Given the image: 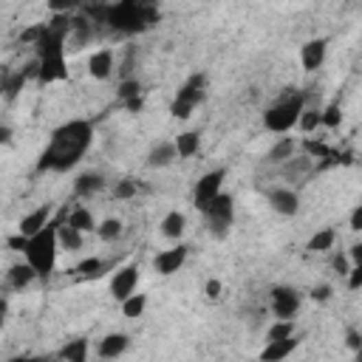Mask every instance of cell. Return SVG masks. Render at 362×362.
<instances>
[{"label": "cell", "instance_id": "obj_13", "mask_svg": "<svg viewBox=\"0 0 362 362\" xmlns=\"http://www.w3.org/2000/svg\"><path fill=\"white\" fill-rule=\"evenodd\" d=\"M48 221H52V204H43V207H37L34 212L23 215L17 232H20V235H26V238H32V235H34V232H40Z\"/></svg>", "mask_w": 362, "mask_h": 362}, {"label": "cell", "instance_id": "obj_20", "mask_svg": "<svg viewBox=\"0 0 362 362\" xmlns=\"http://www.w3.org/2000/svg\"><path fill=\"white\" fill-rule=\"evenodd\" d=\"M105 187V179L100 176V173H82V176H77V181H74V192L80 199H91V196H96Z\"/></svg>", "mask_w": 362, "mask_h": 362}, {"label": "cell", "instance_id": "obj_2", "mask_svg": "<svg viewBox=\"0 0 362 362\" xmlns=\"http://www.w3.org/2000/svg\"><path fill=\"white\" fill-rule=\"evenodd\" d=\"M26 263L37 272V278H48L57 267V252H60V244H57V224L48 221L40 232H34L26 244Z\"/></svg>", "mask_w": 362, "mask_h": 362}, {"label": "cell", "instance_id": "obj_14", "mask_svg": "<svg viewBox=\"0 0 362 362\" xmlns=\"http://www.w3.org/2000/svg\"><path fill=\"white\" fill-rule=\"evenodd\" d=\"M269 204H272V210L280 212V215H297V210H300V196H297L295 190L280 187V190H272V192H269Z\"/></svg>", "mask_w": 362, "mask_h": 362}, {"label": "cell", "instance_id": "obj_25", "mask_svg": "<svg viewBox=\"0 0 362 362\" xmlns=\"http://www.w3.org/2000/svg\"><path fill=\"white\" fill-rule=\"evenodd\" d=\"M295 150H297V142L295 139H280V142H275L272 144V150H269V161L272 164H283L286 159H292L295 156Z\"/></svg>", "mask_w": 362, "mask_h": 362}, {"label": "cell", "instance_id": "obj_28", "mask_svg": "<svg viewBox=\"0 0 362 362\" xmlns=\"http://www.w3.org/2000/svg\"><path fill=\"white\" fill-rule=\"evenodd\" d=\"M93 232L100 235L102 240H108V244H111V240H119V238H122L125 227H122V221H119V218H105V221H102L100 227H96Z\"/></svg>", "mask_w": 362, "mask_h": 362}, {"label": "cell", "instance_id": "obj_26", "mask_svg": "<svg viewBox=\"0 0 362 362\" xmlns=\"http://www.w3.org/2000/svg\"><path fill=\"white\" fill-rule=\"evenodd\" d=\"M334 240H337V232L334 229H320L317 235H311V240L306 244V249L315 252V255H320V252H328L334 247Z\"/></svg>", "mask_w": 362, "mask_h": 362}, {"label": "cell", "instance_id": "obj_33", "mask_svg": "<svg viewBox=\"0 0 362 362\" xmlns=\"http://www.w3.org/2000/svg\"><path fill=\"white\" fill-rule=\"evenodd\" d=\"M116 96H119L122 102H128V100H136V96H142V85H139V80H122V82H119Z\"/></svg>", "mask_w": 362, "mask_h": 362}, {"label": "cell", "instance_id": "obj_11", "mask_svg": "<svg viewBox=\"0 0 362 362\" xmlns=\"http://www.w3.org/2000/svg\"><path fill=\"white\" fill-rule=\"evenodd\" d=\"M184 260H187V247L179 244L173 249H164L156 255V272L159 275H176L181 267H184Z\"/></svg>", "mask_w": 362, "mask_h": 362}, {"label": "cell", "instance_id": "obj_10", "mask_svg": "<svg viewBox=\"0 0 362 362\" xmlns=\"http://www.w3.org/2000/svg\"><path fill=\"white\" fill-rule=\"evenodd\" d=\"M68 80V63L65 54H52V57H40V71H37V82H60Z\"/></svg>", "mask_w": 362, "mask_h": 362}, {"label": "cell", "instance_id": "obj_15", "mask_svg": "<svg viewBox=\"0 0 362 362\" xmlns=\"http://www.w3.org/2000/svg\"><path fill=\"white\" fill-rule=\"evenodd\" d=\"M88 74L93 80H108L113 74V52L111 48H102V52H93L88 60Z\"/></svg>", "mask_w": 362, "mask_h": 362}, {"label": "cell", "instance_id": "obj_27", "mask_svg": "<svg viewBox=\"0 0 362 362\" xmlns=\"http://www.w3.org/2000/svg\"><path fill=\"white\" fill-rule=\"evenodd\" d=\"M60 357L68 362H85L88 359V340H71L60 348Z\"/></svg>", "mask_w": 362, "mask_h": 362}, {"label": "cell", "instance_id": "obj_4", "mask_svg": "<svg viewBox=\"0 0 362 362\" xmlns=\"http://www.w3.org/2000/svg\"><path fill=\"white\" fill-rule=\"evenodd\" d=\"M306 108V96L303 93H289L286 100L275 102L267 113H263V128L272 133H289L297 125V116Z\"/></svg>", "mask_w": 362, "mask_h": 362}, {"label": "cell", "instance_id": "obj_46", "mask_svg": "<svg viewBox=\"0 0 362 362\" xmlns=\"http://www.w3.org/2000/svg\"><path fill=\"white\" fill-rule=\"evenodd\" d=\"M6 315H9V300L0 297V328H3V323H6Z\"/></svg>", "mask_w": 362, "mask_h": 362}, {"label": "cell", "instance_id": "obj_30", "mask_svg": "<svg viewBox=\"0 0 362 362\" xmlns=\"http://www.w3.org/2000/svg\"><path fill=\"white\" fill-rule=\"evenodd\" d=\"M297 128H300L303 133L317 131V128H320V111H317V108H303L300 116H297Z\"/></svg>", "mask_w": 362, "mask_h": 362}, {"label": "cell", "instance_id": "obj_12", "mask_svg": "<svg viewBox=\"0 0 362 362\" xmlns=\"http://www.w3.org/2000/svg\"><path fill=\"white\" fill-rule=\"evenodd\" d=\"M326 52H328V40L317 37V40H308L303 48H300V63H303V71H317L326 60Z\"/></svg>", "mask_w": 362, "mask_h": 362}, {"label": "cell", "instance_id": "obj_42", "mask_svg": "<svg viewBox=\"0 0 362 362\" xmlns=\"http://www.w3.org/2000/svg\"><path fill=\"white\" fill-rule=\"evenodd\" d=\"M306 150L311 153V156H320V159H328V150L323 148L320 142H311V139H306Z\"/></svg>", "mask_w": 362, "mask_h": 362}, {"label": "cell", "instance_id": "obj_43", "mask_svg": "<svg viewBox=\"0 0 362 362\" xmlns=\"http://www.w3.org/2000/svg\"><path fill=\"white\" fill-rule=\"evenodd\" d=\"M346 343H348V348H351V351H359V348H362V337H359V331H357V328H351V331H348Z\"/></svg>", "mask_w": 362, "mask_h": 362}, {"label": "cell", "instance_id": "obj_45", "mask_svg": "<svg viewBox=\"0 0 362 362\" xmlns=\"http://www.w3.org/2000/svg\"><path fill=\"white\" fill-rule=\"evenodd\" d=\"M351 229L354 232L362 229V207H354V212H351Z\"/></svg>", "mask_w": 362, "mask_h": 362}, {"label": "cell", "instance_id": "obj_3", "mask_svg": "<svg viewBox=\"0 0 362 362\" xmlns=\"http://www.w3.org/2000/svg\"><path fill=\"white\" fill-rule=\"evenodd\" d=\"M108 23H111V29H116V32L136 34V32H144L148 26H153L156 12L136 3V0H122V3H116L113 9H108Z\"/></svg>", "mask_w": 362, "mask_h": 362}, {"label": "cell", "instance_id": "obj_17", "mask_svg": "<svg viewBox=\"0 0 362 362\" xmlns=\"http://www.w3.org/2000/svg\"><path fill=\"white\" fill-rule=\"evenodd\" d=\"M295 348H297L295 334L292 337H283V340H269V346L260 351V359L263 362H278V359H286Z\"/></svg>", "mask_w": 362, "mask_h": 362}, {"label": "cell", "instance_id": "obj_31", "mask_svg": "<svg viewBox=\"0 0 362 362\" xmlns=\"http://www.w3.org/2000/svg\"><path fill=\"white\" fill-rule=\"evenodd\" d=\"M136 192H139V184H136L133 179H122V181L113 184V199H119V201L136 199Z\"/></svg>", "mask_w": 362, "mask_h": 362}, {"label": "cell", "instance_id": "obj_24", "mask_svg": "<svg viewBox=\"0 0 362 362\" xmlns=\"http://www.w3.org/2000/svg\"><path fill=\"white\" fill-rule=\"evenodd\" d=\"M34 278H37V272L29 267V263H14V267L9 269V286L12 289H26Z\"/></svg>", "mask_w": 362, "mask_h": 362}, {"label": "cell", "instance_id": "obj_23", "mask_svg": "<svg viewBox=\"0 0 362 362\" xmlns=\"http://www.w3.org/2000/svg\"><path fill=\"white\" fill-rule=\"evenodd\" d=\"M173 144H176L179 159H190V156H196V153H199V148H201V136H199L196 131H184Z\"/></svg>", "mask_w": 362, "mask_h": 362}, {"label": "cell", "instance_id": "obj_7", "mask_svg": "<svg viewBox=\"0 0 362 362\" xmlns=\"http://www.w3.org/2000/svg\"><path fill=\"white\" fill-rule=\"evenodd\" d=\"M224 179H227V173H224V170H212V173H204V176L199 179L196 190H192V204H196V210H201V212H204V207H207V204H210V201L221 192Z\"/></svg>", "mask_w": 362, "mask_h": 362}, {"label": "cell", "instance_id": "obj_21", "mask_svg": "<svg viewBox=\"0 0 362 362\" xmlns=\"http://www.w3.org/2000/svg\"><path fill=\"white\" fill-rule=\"evenodd\" d=\"M57 244L68 252H80L82 249V232L74 229L71 224H57Z\"/></svg>", "mask_w": 362, "mask_h": 362}, {"label": "cell", "instance_id": "obj_34", "mask_svg": "<svg viewBox=\"0 0 362 362\" xmlns=\"http://www.w3.org/2000/svg\"><path fill=\"white\" fill-rule=\"evenodd\" d=\"M292 334H295V323L292 320H278L267 331V340H283V337H292Z\"/></svg>", "mask_w": 362, "mask_h": 362}, {"label": "cell", "instance_id": "obj_49", "mask_svg": "<svg viewBox=\"0 0 362 362\" xmlns=\"http://www.w3.org/2000/svg\"><path fill=\"white\" fill-rule=\"evenodd\" d=\"M125 108H128L131 113H139V111H142V96H136V100H128Z\"/></svg>", "mask_w": 362, "mask_h": 362}, {"label": "cell", "instance_id": "obj_40", "mask_svg": "<svg viewBox=\"0 0 362 362\" xmlns=\"http://www.w3.org/2000/svg\"><path fill=\"white\" fill-rule=\"evenodd\" d=\"M348 286L354 289V292L362 286V263H354V267L348 269Z\"/></svg>", "mask_w": 362, "mask_h": 362}, {"label": "cell", "instance_id": "obj_19", "mask_svg": "<svg viewBox=\"0 0 362 362\" xmlns=\"http://www.w3.org/2000/svg\"><path fill=\"white\" fill-rule=\"evenodd\" d=\"M184 229H187V218H184V212H179V210L167 212L164 218H161V235H164V238H170V240H181Z\"/></svg>", "mask_w": 362, "mask_h": 362}, {"label": "cell", "instance_id": "obj_41", "mask_svg": "<svg viewBox=\"0 0 362 362\" xmlns=\"http://www.w3.org/2000/svg\"><path fill=\"white\" fill-rule=\"evenodd\" d=\"M221 289H224L221 280L212 278V280H207V286H204V295H207L210 300H218V297H221Z\"/></svg>", "mask_w": 362, "mask_h": 362}, {"label": "cell", "instance_id": "obj_6", "mask_svg": "<svg viewBox=\"0 0 362 362\" xmlns=\"http://www.w3.org/2000/svg\"><path fill=\"white\" fill-rule=\"evenodd\" d=\"M204 215H207L210 232L215 238H227L229 227H232V218H235V199L229 196V192H218V196L204 207Z\"/></svg>", "mask_w": 362, "mask_h": 362}, {"label": "cell", "instance_id": "obj_9", "mask_svg": "<svg viewBox=\"0 0 362 362\" xmlns=\"http://www.w3.org/2000/svg\"><path fill=\"white\" fill-rule=\"evenodd\" d=\"M136 283H139V267H122L116 275H113V280H111V295H113V300H119L122 303L128 295H133L136 292Z\"/></svg>", "mask_w": 362, "mask_h": 362}, {"label": "cell", "instance_id": "obj_18", "mask_svg": "<svg viewBox=\"0 0 362 362\" xmlns=\"http://www.w3.org/2000/svg\"><path fill=\"white\" fill-rule=\"evenodd\" d=\"M176 159H179L176 144L173 142H161L148 153V167H150V170H159V167H170Z\"/></svg>", "mask_w": 362, "mask_h": 362}, {"label": "cell", "instance_id": "obj_5", "mask_svg": "<svg viewBox=\"0 0 362 362\" xmlns=\"http://www.w3.org/2000/svg\"><path fill=\"white\" fill-rule=\"evenodd\" d=\"M207 88V77L204 74H192L184 85H181V91L176 93V100H173V105H170V113L176 116V119H190L192 116V111H196L201 102H204V91Z\"/></svg>", "mask_w": 362, "mask_h": 362}, {"label": "cell", "instance_id": "obj_22", "mask_svg": "<svg viewBox=\"0 0 362 362\" xmlns=\"http://www.w3.org/2000/svg\"><path fill=\"white\" fill-rule=\"evenodd\" d=\"M65 224H71L74 229H80L82 235L96 229V218H93V212H91V210H85V207L71 210V212H68V218H65Z\"/></svg>", "mask_w": 362, "mask_h": 362}, {"label": "cell", "instance_id": "obj_35", "mask_svg": "<svg viewBox=\"0 0 362 362\" xmlns=\"http://www.w3.org/2000/svg\"><path fill=\"white\" fill-rule=\"evenodd\" d=\"M80 3H85V0H45V6L52 14H68V12H74Z\"/></svg>", "mask_w": 362, "mask_h": 362}, {"label": "cell", "instance_id": "obj_29", "mask_svg": "<svg viewBox=\"0 0 362 362\" xmlns=\"http://www.w3.org/2000/svg\"><path fill=\"white\" fill-rule=\"evenodd\" d=\"M144 306H148V297L133 292V295H128V297L122 300V315H125V317H131V320H136V317H142Z\"/></svg>", "mask_w": 362, "mask_h": 362}, {"label": "cell", "instance_id": "obj_37", "mask_svg": "<svg viewBox=\"0 0 362 362\" xmlns=\"http://www.w3.org/2000/svg\"><path fill=\"white\" fill-rule=\"evenodd\" d=\"M43 32H45V23H40V26H32V29H26V32H23V43H26V45H34L40 37H43Z\"/></svg>", "mask_w": 362, "mask_h": 362}, {"label": "cell", "instance_id": "obj_48", "mask_svg": "<svg viewBox=\"0 0 362 362\" xmlns=\"http://www.w3.org/2000/svg\"><path fill=\"white\" fill-rule=\"evenodd\" d=\"M9 142H12V128L0 125V144H9Z\"/></svg>", "mask_w": 362, "mask_h": 362}, {"label": "cell", "instance_id": "obj_38", "mask_svg": "<svg viewBox=\"0 0 362 362\" xmlns=\"http://www.w3.org/2000/svg\"><path fill=\"white\" fill-rule=\"evenodd\" d=\"M311 300H315V303H326V300H331V286H328V283L315 286V289H311Z\"/></svg>", "mask_w": 362, "mask_h": 362}, {"label": "cell", "instance_id": "obj_1", "mask_svg": "<svg viewBox=\"0 0 362 362\" xmlns=\"http://www.w3.org/2000/svg\"><path fill=\"white\" fill-rule=\"evenodd\" d=\"M91 144H93V125L85 122V119H71V122L60 125L52 133V142H48V148L37 161V170L65 173L85 156Z\"/></svg>", "mask_w": 362, "mask_h": 362}, {"label": "cell", "instance_id": "obj_16", "mask_svg": "<svg viewBox=\"0 0 362 362\" xmlns=\"http://www.w3.org/2000/svg\"><path fill=\"white\" fill-rule=\"evenodd\" d=\"M131 340H128V334H108L100 340V348H96V354H100L102 359H113V357H122L128 351Z\"/></svg>", "mask_w": 362, "mask_h": 362}, {"label": "cell", "instance_id": "obj_8", "mask_svg": "<svg viewBox=\"0 0 362 362\" xmlns=\"http://www.w3.org/2000/svg\"><path fill=\"white\" fill-rule=\"evenodd\" d=\"M297 308H300V295L295 289H289V286L272 289V311L278 320H292L297 315Z\"/></svg>", "mask_w": 362, "mask_h": 362}, {"label": "cell", "instance_id": "obj_39", "mask_svg": "<svg viewBox=\"0 0 362 362\" xmlns=\"http://www.w3.org/2000/svg\"><path fill=\"white\" fill-rule=\"evenodd\" d=\"M351 267H354V263H348V255H343V252H340V255H334V272L340 275V278L348 275Z\"/></svg>", "mask_w": 362, "mask_h": 362}, {"label": "cell", "instance_id": "obj_32", "mask_svg": "<svg viewBox=\"0 0 362 362\" xmlns=\"http://www.w3.org/2000/svg\"><path fill=\"white\" fill-rule=\"evenodd\" d=\"M102 269H105V263H102L100 258H85V260L80 263V267H77L80 278H100Z\"/></svg>", "mask_w": 362, "mask_h": 362}, {"label": "cell", "instance_id": "obj_47", "mask_svg": "<svg viewBox=\"0 0 362 362\" xmlns=\"http://www.w3.org/2000/svg\"><path fill=\"white\" fill-rule=\"evenodd\" d=\"M348 258H351V263H362V244H354Z\"/></svg>", "mask_w": 362, "mask_h": 362}, {"label": "cell", "instance_id": "obj_44", "mask_svg": "<svg viewBox=\"0 0 362 362\" xmlns=\"http://www.w3.org/2000/svg\"><path fill=\"white\" fill-rule=\"evenodd\" d=\"M26 244H29V238H26V235H20V232H17L14 238H9V247H12L14 252H23V249H26Z\"/></svg>", "mask_w": 362, "mask_h": 362}, {"label": "cell", "instance_id": "obj_36", "mask_svg": "<svg viewBox=\"0 0 362 362\" xmlns=\"http://www.w3.org/2000/svg\"><path fill=\"white\" fill-rule=\"evenodd\" d=\"M343 122V113H340V108L337 105H328L326 111H320V125H326V128H337Z\"/></svg>", "mask_w": 362, "mask_h": 362}]
</instances>
